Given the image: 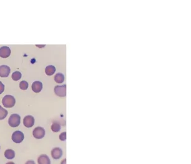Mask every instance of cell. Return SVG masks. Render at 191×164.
Here are the masks:
<instances>
[{
	"mask_svg": "<svg viewBox=\"0 0 191 164\" xmlns=\"http://www.w3.org/2000/svg\"><path fill=\"white\" fill-rule=\"evenodd\" d=\"M61 164H66V159H64V160L61 162Z\"/></svg>",
	"mask_w": 191,
	"mask_h": 164,
	"instance_id": "7402d4cb",
	"label": "cell"
},
{
	"mask_svg": "<svg viewBox=\"0 0 191 164\" xmlns=\"http://www.w3.org/2000/svg\"><path fill=\"white\" fill-rule=\"evenodd\" d=\"M21 122V117L17 114H13L9 118L8 123L9 125L12 128L18 127Z\"/></svg>",
	"mask_w": 191,
	"mask_h": 164,
	"instance_id": "7a4b0ae2",
	"label": "cell"
},
{
	"mask_svg": "<svg viewBox=\"0 0 191 164\" xmlns=\"http://www.w3.org/2000/svg\"><path fill=\"white\" fill-rule=\"evenodd\" d=\"M6 164H15V163L14 162H9L6 163Z\"/></svg>",
	"mask_w": 191,
	"mask_h": 164,
	"instance_id": "603a6c76",
	"label": "cell"
},
{
	"mask_svg": "<svg viewBox=\"0 0 191 164\" xmlns=\"http://www.w3.org/2000/svg\"><path fill=\"white\" fill-rule=\"evenodd\" d=\"M55 94L59 97H65L66 96V85H63L61 86H56L54 88Z\"/></svg>",
	"mask_w": 191,
	"mask_h": 164,
	"instance_id": "277c9868",
	"label": "cell"
},
{
	"mask_svg": "<svg viewBox=\"0 0 191 164\" xmlns=\"http://www.w3.org/2000/svg\"><path fill=\"white\" fill-rule=\"evenodd\" d=\"M3 105L6 108H12L16 103L15 98L11 95H6L2 99Z\"/></svg>",
	"mask_w": 191,
	"mask_h": 164,
	"instance_id": "6da1fadb",
	"label": "cell"
},
{
	"mask_svg": "<svg viewBox=\"0 0 191 164\" xmlns=\"http://www.w3.org/2000/svg\"><path fill=\"white\" fill-rule=\"evenodd\" d=\"M62 155V151L59 147H55L51 151V156L54 159H59Z\"/></svg>",
	"mask_w": 191,
	"mask_h": 164,
	"instance_id": "ba28073f",
	"label": "cell"
},
{
	"mask_svg": "<svg viewBox=\"0 0 191 164\" xmlns=\"http://www.w3.org/2000/svg\"><path fill=\"white\" fill-rule=\"evenodd\" d=\"M55 72H56V68L53 65H48V66H47L46 68V70H45L46 74L47 75H49V76L53 75L55 73Z\"/></svg>",
	"mask_w": 191,
	"mask_h": 164,
	"instance_id": "5bb4252c",
	"label": "cell"
},
{
	"mask_svg": "<svg viewBox=\"0 0 191 164\" xmlns=\"http://www.w3.org/2000/svg\"><path fill=\"white\" fill-rule=\"evenodd\" d=\"M42 84L41 81H36L32 85V90L35 93H39L42 90Z\"/></svg>",
	"mask_w": 191,
	"mask_h": 164,
	"instance_id": "8fae6325",
	"label": "cell"
},
{
	"mask_svg": "<svg viewBox=\"0 0 191 164\" xmlns=\"http://www.w3.org/2000/svg\"><path fill=\"white\" fill-rule=\"evenodd\" d=\"M51 129L53 132H58L61 130V126L58 122H53V125H51Z\"/></svg>",
	"mask_w": 191,
	"mask_h": 164,
	"instance_id": "9a60e30c",
	"label": "cell"
},
{
	"mask_svg": "<svg viewBox=\"0 0 191 164\" xmlns=\"http://www.w3.org/2000/svg\"><path fill=\"white\" fill-rule=\"evenodd\" d=\"M0 149H1V147H0Z\"/></svg>",
	"mask_w": 191,
	"mask_h": 164,
	"instance_id": "cb8c5ba5",
	"label": "cell"
},
{
	"mask_svg": "<svg viewBox=\"0 0 191 164\" xmlns=\"http://www.w3.org/2000/svg\"><path fill=\"white\" fill-rule=\"evenodd\" d=\"M10 68L5 65L0 66V76L3 78L8 77L10 73Z\"/></svg>",
	"mask_w": 191,
	"mask_h": 164,
	"instance_id": "52a82bcc",
	"label": "cell"
},
{
	"mask_svg": "<svg viewBox=\"0 0 191 164\" xmlns=\"http://www.w3.org/2000/svg\"><path fill=\"white\" fill-rule=\"evenodd\" d=\"M8 115V111L0 106V120L4 119Z\"/></svg>",
	"mask_w": 191,
	"mask_h": 164,
	"instance_id": "2e32d148",
	"label": "cell"
},
{
	"mask_svg": "<svg viewBox=\"0 0 191 164\" xmlns=\"http://www.w3.org/2000/svg\"><path fill=\"white\" fill-rule=\"evenodd\" d=\"M26 164H36L35 162L33 160H28V162H26Z\"/></svg>",
	"mask_w": 191,
	"mask_h": 164,
	"instance_id": "44dd1931",
	"label": "cell"
},
{
	"mask_svg": "<svg viewBox=\"0 0 191 164\" xmlns=\"http://www.w3.org/2000/svg\"><path fill=\"white\" fill-rule=\"evenodd\" d=\"M54 80L58 84H62V82L65 81V76L62 73H58L56 74L54 76Z\"/></svg>",
	"mask_w": 191,
	"mask_h": 164,
	"instance_id": "4fadbf2b",
	"label": "cell"
},
{
	"mask_svg": "<svg viewBox=\"0 0 191 164\" xmlns=\"http://www.w3.org/2000/svg\"><path fill=\"white\" fill-rule=\"evenodd\" d=\"M4 90H5V85L2 82L0 81V94L3 93Z\"/></svg>",
	"mask_w": 191,
	"mask_h": 164,
	"instance_id": "ffe728a7",
	"label": "cell"
},
{
	"mask_svg": "<svg viewBox=\"0 0 191 164\" xmlns=\"http://www.w3.org/2000/svg\"><path fill=\"white\" fill-rule=\"evenodd\" d=\"M11 54V50L7 46H3L0 48V57L2 58H8Z\"/></svg>",
	"mask_w": 191,
	"mask_h": 164,
	"instance_id": "9c48e42d",
	"label": "cell"
},
{
	"mask_svg": "<svg viewBox=\"0 0 191 164\" xmlns=\"http://www.w3.org/2000/svg\"><path fill=\"white\" fill-rule=\"evenodd\" d=\"M12 140L16 144H19L24 140L25 136L24 134L19 131H16L14 132L12 134Z\"/></svg>",
	"mask_w": 191,
	"mask_h": 164,
	"instance_id": "3957f363",
	"label": "cell"
},
{
	"mask_svg": "<svg viewBox=\"0 0 191 164\" xmlns=\"http://www.w3.org/2000/svg\"><path fill=\"white\" fill-rule=\"evenodd\" d=\"M5 156L9 160L13 159L15 157V152L12 149H7L5 152Z\"/></svg>",
	"mask_w": 191,
	"mask_h": 164,
	"instance_id": "7c38bea8",
	"label": "cell"
},
{
	"mask_svg": "<svg viewBox=\"0 0 191 164\" xmlns=\"http://www.w3.org/2000/svg\"><path fill=\"white\" fill-rule=\"evenodd\" d=\"M19 87L21 90H26L28 88V84L26 81H22L20 82L19 84Z\"/></svg>",
	"mask_w": 191,
	"mask_h": 164,
	"instance_id": "ac0fdd59",
	"label": "cell"
},
{
	"mask_svg": "<svg viewBox=\"0 0 191 164\" xmlns=\"http://www.w3.org/2000/svg\"><path fill=\"white\" fill-rule=\"evenodd\" d=\"M33 136L37 139H41L43 138L45 136V130L42 127L36 128L33 132Z\"/></svg>",
	"mask_w": 191,
	"mask_h": 164,
	"instance_id": "5b68a950",
	"label": "cell"
},
{
	"mask_svg": "<svg viewBox=\"0 0 191 164\" xmlns=\"http://www.w3.org/2000/svg\"><path fill=\"white\" fill-rule=\"evenodd\" d=\"M38 162L39 164H51V160L46 154L41 155L38 158Z\"/></svg>",
	"mask_w": 191,
	"mask_h": 164,
	"instance_id": "30bf717a",
	"label": "cell"
},
{
	"mask_svg": "<svg viewBox=\"0 0 191 164\" xmlns=\"http://www.w3.org/2000/svg\"><path fill=\"white\" fill-rule=\"evenodd\" d=\"M59 138L62 141H65L66 140V132H62L59 136Z\"/></svg>",
	"mask_w": 191,
	"mask_h": 164,
	"instance_id": "d6986e66",
	"label": "cell"
},
{
	"mask_svg": "<svg viewBox=\"0 0 191 164\" xmlns=\"http://www.w3.org/2000/svg\"><path fill=\"white\" fill-rule=\"evenodd\" d=\"M23 124L26 128H31L34 125V119L32 116H26L23 119Z\"/></svg>",
	"mask_w": 191,
	"mask_h": 164,
	"instance_id": "8992f818",
	"label": "cell"
},
{
	"mask_svg": "<svg viewBox=\"0 0 191 164\" xmlns=\"http://www.w3.org/2000/svg\"><path fill=\"white\" fill-rule=\"evenodd\" d=\"M11 77L13 80L14 81H18L21 78V73L19 72H15L13 73Z\"/></svg>",
	"mask_w": 191,
	"mask_h": 164,
	"instance_id": "e0dca14e",
	"label": "cell"
}]
</instances>
